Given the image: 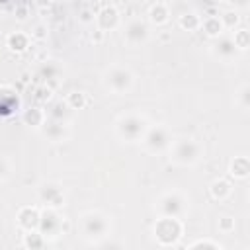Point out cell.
<instances>
[{
  "label": "cell",
  "instance_id": "12",
  "mask_svg": "<svg viewBox=\"0 0 250 250\" xmlns=\"http://www.w3.org/2000/svg\"><path fill=\"white\" fill-rule=\"evenodd\" d=\"M39 215L41 211L37 207H31V205H25L18 211V225L20 229L23 230H35L37 225H39Z\"/></svg>",
  "mask_w": 250,
  "mask_h": 250
},
{
  "label": "cell",
  "instance_id": "18",
  "mask_svg": "<svg viewBox=\"0 0 250 250\" xmlns=\"http://www.w3.org/2000/svg\"><path fill=\"white\" fill-rule=\"evenodd\" d=\"M43 133H45V137H49L51 141H62V139L68 137V131H66L64 123H62V121H55V119H53L49 125L43 127Z\"/></svg>",
  "mask_w": 250,
  "mask_h": 250
},
{
  "label": "cell",
  "instance_id": "24",
  "mask_svg": "<svg viewBox=\"0 0 250 250\" xmlns=\"http://www.w3.org/2000/svg\"><path fill=\"white\" fill-rule=\"evenodd\" d=\"M230 39H232V43H234L236 49L244 51V49H248V45H250V31H248L246 27H240V29L234 31V35H232Z\"/></svg>",
  "mask_w": 250,
  "mask_h": 250
},
{
  "label": "cell",
  "instance_id": "1",
  "mask_svg": "<svg viewBox=\"0 0 250 250\" xmlns=\"http://www.w3.org/2000/svg\"><path fill=\"white\" fill-rule=\"evenodd\" d=\"M182 232H184V223L180 221V217L160 215V219H156L152 227V234L158 246H176L178 240L182 238Z\"/></svg>",
  "mask_w": 250,
  "mask_h": 250
},
{
  "label": "cell",
  "instance_id": "3",
  "mask_svg": "<svg viewBox=\"0 0 250 250\" xmlns=\"http://www.w3.org/2000/svg\"><path fill=\"white\" fill-rule=\"evenodd\" d=\"M146 129H148V123H146V119H145L143 115H139V113H125V115H121V117L117 119V123H115L117 135H119L123 141H127V143L141 141Z\"/></svg>",
  "mask_w": 250,
  "mask_h": 250
},
{
  "label": "cell",
  "instance_id": "6",
  "mask_svg": "<svg viewBox=\"0 0 250 250\" xmlns=\"http://www.w3.org/2000/svg\"><path fill=\"white\" fill-rule=\"evenodd\" d=\"M156 211L166 217H182L188 211V199L180 191H166L156 199Z\"/></svg>",
  "mask_w": 250,
  "mask_h": 250
},
{
  "label": "cell",
  "instance_id": "30",
  "mask_svg": "<svg viewBox=\"0 0 250 250\" xmlns=\"http://www.w3.org/2000/svg\"><path fill=\"white\" fill-rule=\"evenodd\" d=\"M219 230H223V232L234 230V219H232V217H223V219H219Z\"/></svg>",
  "mask_w": 250,
  "mask_h": 250
},
{
  "label": "cell",
  "instance_id": "21",
  "mask_svg": "<svg viewBox=\"0 0 250 250\" xmlns=\"http://www.w3.org/2000/svg\"><path fill=\"white\" fill-rule=\"evenodd\" d=\"M215 53H217L221 59L229 61V59H232V57H234L236 47H234V43H232V39H230V37H223V39H219V41H217V45H215Z\"/></svg>",
  "mask_w": 250,
  "mask_h": 250
},
{
  "label": "cell",
  "instance_id": "5",
  "mask_svg": "<svg viewBox=\"0 0 250 250\" xmlns=\"http://www.w3.org/2000/svg\"><path fill=\"white\" fill-rule=\"evenodd\" d=\"M109 230V221L104 213L100 211H88L82 215V232L88 240H98L107 236Z\"/></svg>",
  "mask_w": 250,
  "mask_h": 250
},
{
  "label": "cell",
  "instance_id": "9",
  "mask_svg": "<svg viewBox=\"0 0 250 250\" xmlns=\"http://www.w3.org/2000/svg\"><path fill=\"white\" fill-rule=\"evenodd\" d=\"M146 37H148V25L141 18H135L125 25V41L129 45H141L143 41H146Z\"/></svg>",
  "mask_w": 250,
  "mask_h": 250
},
{
  "label": "cell",
  "instance_id": "29",
  "mask_svg": "<svg viewBox=\"0 0 250 250\" xmlns=\"http://www.w3.org/2000/svg\"><path fill=\"white\" fill-rule=\"evenodd\" d=\"M250 90H248V86L244 84L242 88H240V92H238V105L242 107V109H248V105H250V94H248Z\"/></svg>",
  "mask_w": 250,
  "mask_h": 250
},
{
  "label": "cell",
  "instance_id": "36",
  "mask_svg": "<svg viewBox=\"0 0 250 250\" xmlns=\"http://www.w3.org/2000/svg\"><path fill=\"white\" fill-rule=\"evenodd\" d=\"M102 39H104V31H102V29H98L96 33H92V41H94V43H100Z\"/></svg>",
  "mask_w": 250,
  "mask_h": 250
},
{
  "label": "cell",
  "instance_id": "27",
  "mask_svg": "<svg viewBox=\"0 0 250 250\" xmlns=\"http://www.w3.org/2000/svg\"><path fill=\"white\" fill-rule=\"evenodd\" d=\"M238 14L234 10H227L223 16H221V21H223V27H229V29H234V25L238 23Z\"/></svg>",
  "mask_w": 250,
  "mask_h": 250
},
{
  "label": "cell",
  "instance_id": "37",
  "mask_svg": "<svg viewBox=\"0 0 250 250\" xmlns=\"http://www.w3.org/2000/svg\"><path fill=\"white\" fill-rule=\"evenodd\" d=\"M16 14H18V18H20V20H25L27 10H25V8H18V12H16Z\"/></svg>",
  "mask_w": 250,
  "mask_h": 250
},
{
  "label": "cell",
  "instance_id": "40",
  "mask_svg": "<svg viewBox=\"0 0 250 250\" xmlns=\"http://www.w3.org/2000/svg\"><path fill=\"white\" fill-rule=\"evenodd\" d=\"M160 2H166V0H160Z\"/></svg>",
  "mask_w": 250,
  "mask_h": 250
},
{
  "label": "cell",
  "instance_id": "28",
  "mask_svg": "<svg viewBox=\"0 0 250 250\" xmlns=\"http://www.w3.org/2000/svg\"><path fill=\"white\" fill-rule=\"evenodd\" d=\"M189 248H213V250H221L223 244L217 242V240H209V238H201V240H195L189 244Z\"/></svg>",
  "mask_w": 250,
  "mask_h": 250
},
{
  "label": "cell",
  "instance_id": "23",
  "mask_svg": "<svg viewBox=\"0 0 250 250\" xmlns=\"http://www.w3.org/2000/svg\"><path fill=\"white\" fill-rule=\"evenodd\" d=\"M45 242H47V238L35 229V230H25V234H23V246L25 248H43L45 246Z\"/></svg>",
  "mask_w": 250,
  "mask_h": 250
},
{
  "label": "cell",
  "instance_id": "41",
  "mask_svg": "<svg viewBox=\"0 0 250 250\" xmlns=\"http://www.w3.org/2000/svg\"><path fill=\"white\" fill-rule=\"evenodd\" d=\"M0 182H2V180H0Z\"/></svg>",
  "mask_w": 250,
  "mask_h": 250
},
{
  "label": "cell",
  "instance_id": "39",
  "mask_svg": "<svg viewBox=\"0 0 250 250\" xmlns=\"http://www.w3.org/2000/svg\"><path fill=\"white\" fill-rule=\"evenodd\" d=\"M6 2H8V0H0V4H6Z\"/></svg>",
  "mask_w": 250,
  "mask_h": 250
},
{
  "label": "cell",
  "instance_id": "33",
  "mask_svg": "<svg viewBox=\"0 0 250 250\" xmlns=\"http://www.w3.org/2000/svg\"><path fill=\"white\" fill-rule=\"evenodd\" d=\"M31 37H33V39H45V37H47V31H45V25H37V27L33 29V33H31Z\"/></svg>",
  "mask_w": 250,
  "mask_h": 250
},
{
  "label": "cell",
  "instance_id": "20",
  "mask_svg": "<svg viewBox=\"0 0 250 250\" xmlns=\"http://www.w3.org/2000/svg\"><path fill=\"white\" fill-rule=\"evenodd\" d=\"M199 27H203V31H205L209 37H219L221 31L225 29L221 18H217V16H207L205 20H201V25H199Z\"/></svg>",
  "mask_w": 250,
  "mask_h": 250
},
{
  "label": "cell",
  "instance_id": "14",
  "mask_svg": "<svg viewBox=\"0 0 250 250\" xmlns=\"http://www.w3.org/2000/svg\"><path fill=\"white\" fill-rule=\"evenodd\" d=\"M229 174L236 180H246L250 174V160L246 156H234V160L229 166Z\"/></svg>",
  "mask_w": 250,
  "mask_h": 250
},
{
  "label": "cell",
  "instance_id": "7",
  "mask_svg": "<svg viewBox=\"0 0 250 250\" xmlns=\"http://www.w3.org/2000/svg\"><path fill=\"white\" fill-rule=\"evenodd\" d=\"M143 146L148 152H162L170 146L172 143V135L164 125H156V127H148L141 139Z\"/></svg>",
  "mask_w": 250,
  "mask_h": 250
},
{
  "label": "cell",
  "instance_id": "34",
  "mask_svg": "<svg viewBox=\"0 0 250 250\" xmlns=\"http://www.w3.org/2000/svg\"><path fill=\"white\" fill-rule=\"evenodd\" d=\"M80 21H84V23H90V21H94V16H92L88 10H84V12L80 14Z\"/></svg>",
  "mask_w": 250,
  "mask_h": 250
},
{
  "label": "cell",
  "instance_id": "8",
  "mask_svg": "<svg viewBox=\"0 0 250 250\" xmlns=\"http://www.w3.org/2000/svg\"><path fill=\"white\" fill-rule=\"evenodd\" d=\"M37 230H39L45 238H57V236L62 232V219L59 217L57 209L47 207L45 211H41Z\"/></svg>",
  "mask_w": 250,
  "mask_h": 250
},
{
  "label": "cell",
  "instance_id": "35",
  "mask_svg": "<svg viewBox=\"0 0 250 250\" xmlns=\"http://www.w3.org/2000/svg\"><path fill=\"white\" fill-rule=\"evenodd\" d=\"M234 8H246L248 6V0H229Z\"/></svg>",
  "mask_w": 250,
  "mask_h": 250
},
{
  "label": "cell",
  "instance_id": "19",
  "mask_svg": "<svg viewBox=\"0 0 250 250\" xmlns=\"http://www.w3.org/2000/svg\"><path fill=\"white\" fill-rule=\"evenodd\" d=\"M6 43H8L10 51H14V53H21V51L27 49V45H29V37H27L25 33H21V31H14V33L8 35Z\"/></svg>",
  "mask_w": 250,
  "mask_h": 250
},
{
  "label": "cell",
  "instance_id": "31",
  "mask_svg": "<svg viewBox=\"0 0 250 250\" xmlns=\"http://www.w3.org/2000/svg\"><path fill=\"white\" fill-rule=\"evenodd\" d=\"M8 176H10V162L4 156H0V180H4Z\"/></svg>",
  "mask_w": 250,
  "mask_h": 250
},
{
  "label": "cell",
  "instance_id": "25",
  "mask_svg": "<svg viewBox=\"0 0 250 250\" xmlns=\"http://www.w3.org/2000/svg\"><path fill=\"white\" fill-rule=\"evenodd\" d=\"M86 94L84 92H70L68 96H66V104H68V107H72V109H82L84 105H86Z\"/></svg>",
  "mask_w": 250,
  "mask_h": 250
},
{
  "label": "cell",
  "instance_id": "38",
  "mask_svg": "<svg viewBox=\"0 0 250 250\" xmlns=\"http://www.w3.org/2000/svg\"><path fill=\"white\" fill-rule=\"evenodd\" d=\"M201 2H203V4H215L217 0H201Z\"/></svg>",
  "mask_w": 250,
  "mask_h": 250
},
{
  "label": "cell",
  "instance_id": "32",
  "mask_svg": "<svg viewBox=\"0 0 250 250\" xmlns=\"http://www.w3.org/2000/svg\"><path fill=\"white\" fill-rule=\"evenodd\" d=\"M51 98V88H39L37 90V96H35V100H39V102H45V100H49Z\"/></svg>",
  "mask_w": 250,
  "mask_h": 250
},
{
  "label": "cell",
  "instance_id": "22",
  "mask_svg": "<svg viewBox=\"0 0 250 250\" xmlns=\"http://www.w3.org/2000/svg\"><path fill=\"white\" fill-rule=\"evenodd\" d=\"M178 25H180L182 29H186V31H195V29L201 25V18H199L195 12H186V14L180 16Z\"/></svg>",
  "mask_w": 250,
  "mask_h": 250
},
{
  "label": "cell",
  "instance_id": "15",
  "mask_svg": "<svg viewBox=\"0 0 250 250\" xmlns=\"http://www.w3.org/2000/svg\"><path fill=\"white\" fill-rule=\"evenodd\" d=\"M168 16H170L168 6H166V2H160V0H158L156 4H152L150 10H148V21L154 23V25L166 23V21H168Z\"/></svg>",
  "mask_w": 250,
  "mask_h": 250
},
{
  "label": "cell",
  "instance_id": "11",
  "mask_svg": "<svg viewBox=\"0 0 250 250\" xmlns=\"http://www.w3.org/2000/svg\"><path fill=\"white\" fill-rule=\"evenodd\" d=\"M96 21H98V27L102 31H111L119 25V12L115 6H105L98 12L96 16Z\"/></svg>",
  "mask_w": 250,
  "mask_h": 250
},
{
  "label": "cell",
  "instance_id": "4",
  "mask_svg": "<svg viewBox=\"0 0 250 250\" xmlns=\"http://www.w3.org/2000/svg\"><path fill=\"white\" fill-rule=\"evenodd\" d=\"M104 86L117 96H123L133 86V72L125 66H111L104 76Z\"/></svg>",
  "mask_w": 250,
  "mask_h": 250
},
{
  "label": "cell",
  "instance_id": "17",
  "mask_svg": "<svg viewBox=\"0 0 250 250\" xmlns=\"http://www.w3.org/2000/svg\"><path fill=\"white\" fill-rule=\"evenodd\" d=\"M45 117H47V113L41 107H27L23 111V115H21L23 123L29 125V127H43L45 125Z\"/></svg>",
  "mask_w": 250,
  "mask_h": 250
},
{
  "label": "cell",
  "instance_id": "16",
  "mask_svg": "<svg viewBox=\"0 0 250 250\" xmlns=\"http://www.w3.org/2000/svg\"><path fill=\"white\" fill-rule=\"evenodd\" d=\"M209 191H211L213 199H217V201H225V199L232 193V186H230V182H229V180L219 178V180H215V182L211 184Z\"/></svg>",
  "mask_w": 250,
  "mask_h": 250
},
{
  "label": "cell",
  "instance_id": "10",
  "mask_svg": "<svg viewBox=\"0 0 250 250\" xmlns=\"http://www.w3.org/2000/svg\"><path fill=\"white\" fill-rule=\"evenodd\" d=\"M39 199L53 209H59L64 205V193L59 184H43L39 188Z\"/></svg>",
  "mask_w": 250,
  "mask_h": 250
},
{
  "label": "cell",
  "instance_id": "26",
  "mask_svg": "<svg viewBox=\"0 0 250 250\" xmlns=\"http://www.w3.org/2000/svg\"><path fill=\"white\" fill-rule=\"evenodd\" d=\"M66 111H68V104L66 102H57V104H53V107H51V117L55 119V121H62V117L66 115Z\"/></svg>",
  "mask_w": 250,
  "mask_h": 250
},
{
  "label": "cell",
  "instance_id": "13",
  "mask_svg": "<svg viewBox=\"0 0 250 250\" xmlns=\"http://www.w3.org/2000/svg\"><path fill=\"white\" fill-rule=\"evenodd\" d=\"M18 104H20L18 94L12 88L8 86L0 88V115H10L14 109H18Z\"/></svg>",
  "mask_w": 250,
  "mask_h": 250
},
{
  "label": "cell",
  "instance_id": "2",
  "mask_svg": "<svg viewBox=\"0 0 250 250\" xmlns=\"http://www.w3.org/2000/svg\"><path fill=\"white\" fill-rule=\"evenodd\" d=\"M168 148H170L172 162L184 164V166L195 164L203 154V148L195 139H176V141L170 143Z\"/></svg>",
  "mask_w": 250,
  "mask_h": 250
}]
</instances>
